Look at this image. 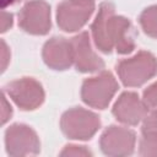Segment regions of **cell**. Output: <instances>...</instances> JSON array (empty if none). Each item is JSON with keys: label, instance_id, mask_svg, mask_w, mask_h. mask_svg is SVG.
Returning <instances> with one entry per match:
<instances>
[{"label": "cell", "instance_id": "12", "mask_svg": "<svg viewBox=\"0 0 157 157\" xmlns=\"http://www.w3.org/2000/svg\"><path fill=\"white\" fill-rule=\"evenodd\" d=\"M147 107L135 92H124L113 105V114L123 124L136 125L146 117Z\"/></svg>", "mask_w": 157, "mask_h": 157}, {"label": "cell", "instance_id": "8", "mask_svg": "<svg viewBox=\"0 0 157 157\" xmlns=\"http://www.w3.org/2000/svg\"><path fill=\"white\" fill-rule=\"evenodd\" d=\"M5 146L10 156L37 155L40 151V141L36 131L25 124H13L6 129Z\"/></svg>", "mask_w": 157, "mask_h": 157}, {"label": "cell", "instance_id": "20", "mask_svg": "<svg viewBox=\"0 0 157 157\" xmlns=\"http://www.w3.org/2000/svg\"><path fill=\"white\" fill-rule=\"evenodd\" d=\"M12 26V15L2 11L1 15V32H6Z\"/></svg>", "mask_w": 157, "mask_h": 157}, {"label": "cell", "instance_id": "21", "mask_svg": "<svg viewBox=\"0 0 157 157\" xmlns=\"http://www.w3.org/2000/svg\"><path fill=\"white\" fill-rule=\"evenodd\" d=\"M18 1H22V0H1V6L2 7H6V6H10V5H13Z\"/></svg>", "mask_w": 157, "mask_h": 157}, {"label": "cell", "instance_id": "1", "mask_svg": "<svg viewBox=\"0 0 157 157\" xmlns=\"http://www.w3.org/2000/svg\"><path fill=\"white\" fill-rule=\"evenodd\" d=\"M91 31L96 47L103 53L115 49L120 54H129L135 49L132 26L128 18L115 15L112 2L101 4Z\"/></svg>", "mask_w": 157, "mask_h": 157}, {"label": "cell", "instance_id": "14", "mask_svg": "<svg viewBox=\"0 0 157 157\" xmlns=\"http://www.w3.org/2000/svg\"><path fill=\"white\" fill-rule=\"evenodd\" d=\"M139 153L146 157H157V134H144L140 140Z\"/></svg>", "mask_w": 157, "mask_h": 157}, {"label": "cell", "instance_id": "11", "mask_svg": "<svg viewBox=\"0 0 157 157\" xmlns=\"http://www.w3.org/2000/svg\"><path fill=\"white\" fill-rule=\"evenodd\" d=\"M43 60L54 70H66L74 64L71 40L63 37H53L43 47Z\"/></svg>", "mask_w": 157, "mask_h": 157}, {"label": "cell", "instance_id": "5", "mask_svg": "<svg viewBox=\"0 0 157 157\" xmlns=\"http://www.w3.org/2000/svg\"><path fill=\"white\" fill-rule=\"evenodd\" d=\"M94 11L93 0H64L56 10V22L65 32L82 28Z\"/></svg>", "mask_w": 157, "mask_h": 157}, {"label": "cell", "instance_id": "4", "mask_svg": "<svg viewBox=\"0 0 157 157\" xmlns=\"http://www.w3.org/2000/svg\"><path fill=\"white\" fill-rule=\"evenodd\" d=\"M118 91V82L109 71H102L94 77L83 81L81 88L82 101L97 109H104Z\"/></svg>", "mask_w": 157, "mask_h": 157}, {"label": "cell", "instance_id": "17", "mask_svg": "<svg viewBox=\"0 0 157 157\" xmlns=\"http://www.w3.org/2000/svg\"><path fill=\"white\" fill-rule=\"evenodd\" d=\"M60 156H80V157H86V156H92V152L90 150H87L85 146L67 145L60 152Z\"/></svg>", "mask_w": 157, "mask_h": 157}, {"label": "cell", "instance_id": "15", "mask_svg": "<svg viewBox=\"0 0 157 157\" xmlns=\"http://www.w3.org/2000/svg\"><path fill=\"white\" fill-rule=\"evenodd\" d=\"M142 101L147 109L150 110H157V82L150 85L144 91Z\"/></svg>", "mask_w": 157, "mask_h": 157}, {"label": "cell", "instance_id": "2", "mask_svg": "<svg viewBox=\"0 0 157 157\" xmlns=\"http://www.w3.org/2000/svg\"><path fill=\"white\" fill-rule=\"evenodd\" d=\"M117 72L125 86L137 87L157 74V59L148 52H139L129 59L120 60L117 64Z\"/></svg>", "mask_w": 157, "mask_h": 157}, {"label": "cell", "instance_id": "18", "mask_svg": "<svg viewBox=\"0 0 157 157\" xmlns=\"http://www.w3.org/2000/svg\"><path fill=\"white\" fill-rule=\"evenodd\" d=\"M1 107H2V109H1V123L5 124L10 119L11 114H12V108L7 103L5 94H2V97H1Z\"/></svg>", "mask_w": 157, "mask_h": 157}, {"label": "cell", "instance_id": "10", "mask_svg": "<svg viewBox=\"0 0 157 157\" xmlns=\"http://www.w3.org/2000/svg\"><path fill=\"white\" fill-rule=\"evenodd\" d=\"M74 64L77 71L81 72H94L104 67V61L93 52L87 32H82L71 38Z\"/></svg>", "mask_w": 157, "mask_h": 157}, {"label": "cell", "instance_id": "16", "mask_svg": "<svg viewBox=\"0 0 157 157\" xmlns=\"http://www.w3.org/2000/svg\"><path fill=\"white\" fill-rule=\"evenodd\" d=\"M142 134H157V110H152V113L144 118L142 123Z\"/></svg>", "mask_w": 157, "mask_h": 157}, {"label": "cell", "instance_id": "6", "mask_svg": "<svg viewBox=\"0 0 157 157\" xmlns=\"http://www.w3.org/2000/svg\"><path fill=\"white\" fill-rule=\"evenodd\" d=\"M5 92L22 110H33L44 101L42 85L32 77H22L7 83Z\"/></svg>", "mask_w": 157, "mask_h": 157}, {"label": "cell", "instance_id": "19", "mask_svg": "<svg viewBox=\"0 0 157 157\" xmlns=\"http://www.w3.org/2000/svg\"><path fill=\"white\" fill-rule=\"evenodd\" d=\"M10 61V52L4 40H1V70L5 71L7 63Z\"/></svg>", "mask_w": 157, "mask_h": 157}, {"label": "cell", "instance_id": "7", "mask_svg": "<svg viewBox=\"0 0 157 157\" xmlns=\"http://www.w3.org/2000/svg\"><path fill=\"white\" fill-rule=\"evenodd\" d=\"M20 27L31 34L43 36L50 29V6L44 0H31L18 13Z\"/></svg>", "mask_w": 157, "mask_h": 157}, {"label": "cell", "instance_id": "3", "mask_svg": "<svg viewBox=\"0 0 157 157\" xmlns=\"http://www.w3.org/2000/svg\"><path fill=\"white\" fill-rule=\"evenodd\" d=\"M60 126L69 139L90 140L101 128V120L93 112L76 107L63 114Z\"/></svg>", "mask_w": 157, "mask_h": 157}, {"label": "cell", "instance_id": "9", "mask_svg": "<svg viewBox=\"0 0 157 157\" xmlns=\"http://www.w3.org/2000/svg\"><path fill=\"white\" fill-rule=\"evenodd\" d=\"M135 142L136 136L132 130L112 125L103 131L99 140V146L104 155L120 157L131 155L134 152Z\"/></svg>", "mask_w": 157, "mask_h": 157}, {"label": "cell", "instance_id": "13", "mask_svg": "<svg viewBox=\"0 0 157 157\" xmlns=\"http://www.w3.org/2000/svg\"><path fill=\"white\" fill-rule=\"evenodd\" d=\"M140 25L147 36L157 38V5L150 6L141 12Z\"/></svg>", "mask_w": 157, "mask_h": 157}]
</instances>
